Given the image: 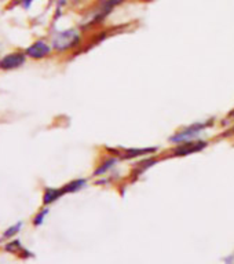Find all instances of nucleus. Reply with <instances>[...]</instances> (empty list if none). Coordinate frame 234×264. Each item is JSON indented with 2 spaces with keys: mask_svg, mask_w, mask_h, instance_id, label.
<instances>
[{
  "mask_svg": "<svg viewBox=\"0 0 234 264\" xmlns=\"http://www.w3.org/2000/svg\"><path fill=\"white\" fill-rule=\"evenodd\" d=\"M212 125H214V120L212 119L206 121H196V123H193V124L182 128L181 131H177L172 136H169V143L179 144L183 143V142H189V140L200 139V136L208 128H211Z\"/></svg>",
  "mask_w": 234,
  "mask_h": 264,
  "instance_id": "1",
  "label": "nucleus"
},
{
  "mask_svg": "<svg viewBox=\"0 0 234 264\" xmlns=\"http://www.w3.org/2000/svg\"><path fill=\"white\" fill-rule=\"evenodd\" d=\"M79 32L75 29H69V31L56 33L54 40H52V47L58 51H66V50H70V48H75L76 46H79Z\"/></svg>",
  "mask_w": 234,
  "mask_h": 264,
  "instance_id": "2",
  "label": "nucleus"
},
{
  "mask_svg": "<svg viewBox=\"0 0 234 264\" xmlns=\"http://www.w3.org/2000/svg\"><path fill=\"white\" fill-rule=\"evenodd\" d=\"M208 142L202 139L189 140V142H183V143L175 144L171 154L175 157H185V156H190V154L200 153L202 150L208 148Z\"/></svg>",
  "mask_w": 234,
  "mask_h": 264,
  "instance_id": "3",
  "label": "nucleus"
},
{
  "mask_svg": "<svg viewBox=\"0 0 234 264\" xmlns=\"http://www.w3.org/2000/svg\"><path fill=\"white\" fill-rule=\"evenodd\" d=\"M157 152V148H140V149H123L117 157L120 160H134V158L143 157L148 154H153Z\"/></svg>",
  "mask_w": 234,
  "mask_h": 264,
  "instance_id": "4",
  "label": "nucleus"
},
{
  "mask_svg": "<svg viewBox=\"0 0 234 264\" xmlns=\"http://www.w3.org/2000/svg\"><path fill=\"white\" fill-rule=\"evenodd\" d=\"M50 52H51V47L48 46L46 42H43V40L33 43L32 46L26 48V55L31 56V58H35V60L46 58Z\"/></svg>",
  "mask_w": 234,
  "mask_h": 264,
  "instance_id": "5",
  "label": "nucleus"
},
{
  "mask_svg": "<svg viewBox=\"0 0 234 264\" xmlns=\"http://www.w3.org/2000/svg\"><path fill=\"white\" fill-rule=\"evenodd\" d=\"M25 62V55L21 54V52H13V54H9V55L3 56L0 60V68L2 69H17L21 65H23Z\"/></svg>",
  "mask_w": 234,
  "mask_h": 264,
  "instance_id": "6",
  "label": "nucleus"
},
{
  "mask_svg": "<svg viewBox=\"0 0 234 264\" xmlns=\"http://www.w3.org/2000/svg\"><path fill=\"white\" fill-rule=\"evenodd\" d=\"M120 161V158L117 157V156H112V157L106 158L105 161H102L99 164L97 169L94 171L93 176L94 178H98V176H103L105 173H108L109 171H112L114 168L117 167V164Z\"/></svg>",
  "mask_w": 234,
  "mask_h": 264,
  "instance_id": "7",
  "label": "nucleus"
},
{
  "mask_svg": "<svg viewBox=\"0 0 234 264\" xmlns=\"http://www.w3.org/2000/svg\"><path fill=\"white\" fill-rule=\"evenodd\" d=\"M65 194L64 189H52V187H47L44 190V194H43V202L44 205H50L52 202H55L56 199H60L62 195Z\"/></svg>",
  "mask_w": 234,
  "mask_h": 264,
  "instance_id": "8",
  "label": "nucleus"
},
{
  "mask_svg": "<svg viewBox=\"0 0 234 264\" xmlns=\"http://www.w3.org/2000/svg\"><path fill=\"white\" fill-rule=\"evenodd\" d=\"M85 186H87V179L80 178V179H75V181L69 182V183L64 186L62 189L65 191V194H68V193H76V191L83 190Z\"/></svg>",
  "mask_w": 234,
  "mask_h": 264,
  "instance_id": "9",
  "label": "nucleus"
},
{
  "mask_svg": "<svg viewBox=\"0 0 234 264\" xmlns=\"http://www.w3.org/2000/svg\"><path fill=\"white\" fill-rule=\"evenodd\" d=\"M157 160H155V158H148V160H143V161H140L136 164L135 167H134V171H135V173L138 176H140L142 173L145 171H148L149 168H152L155 164H157Z\"/></svg>",
  "mask_w": 234,
  "mask_h": 264,
  "instance_id": "10",
  "label": "nucleus"
},
{
  "mask_svg": "<svg viewBox=\"0 0 234 264\" xmlns=\"http://www.w3.org/2000/svg\"><path fill=\"white\" fill-rule=\"evenodd\" d=\"M21 227H22V223H17V224H14L13 227H10L7 231L5 232V237H7V238H10V237L15 236L17 232L21 230Z\"/></svg>",
  "mask_w": 234,
  "mask_h": 264,
  "instance_id": "11",
  "label": "nucleus"
},
{
  "mask_svg": "<svg viewBox=\"0 0 234 264\" xmlns=\"http://www.w3.org/2000/svg\"><path fill=\"white\" fill-rule=\"evenodd\" d=\"M47 213H48V209H43L42 212L38 213V216L35 218V220H33V224L35 226H39V224H42L43 220H44V216H46Z\"/></svg>",
  "mask_w": 234,
  "mask_h": 264,
  "instance_id": "12",
  "label": "nucleus"
},
{
  "mask_svg": "<svg viewBox=\"0 0 234 264\" xmlns=\"http://www.w3.org/2000/svg\"><path fill=\"white\" fill-rule=\"evenodd\" d=\"M32 0H25V7H28V5H31Z\"/></svg>",
  "mask_w": 234,
  "mask_h": 264,
  "instance_id": "13",
  "label": "nucleus"
},
{
  "mask_svg": "<svg viewBox=\"0 0 234 264\" xmlns=\"http://www.w3.org/2000/svg\"><path fill=\"white\" fill-rule=\"evenodd\" d=\"M229 117H230V119H234V110H233V111H230V113H229Z\"/></svg>",
  "mask_w": 234,
  "mask_h": 264,
  "instance_id": "14",
  "label": "nucleus"
},
{
  "mask_svg": "<svg viewBox=\"0 0 234 264\" xmlns=\"http://www.w3.org/2000/svg\"><path fill=\"white\" fill-rule=\"evenodd\" d=\"M230 132H231V134L234 135V125H233V127H231V128H230Z\"/></svg>",
  "mask_w": 234,
  "mask_h": 264,
  "instance_id": "15",
  "label": "nucleus"
}]
</instances>
